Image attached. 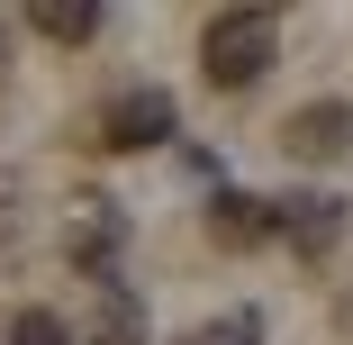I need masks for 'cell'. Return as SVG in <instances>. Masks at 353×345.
Instances as JSON below:
<instances>
[{
  "instance_id": "277c9868",
  "label": "cell",
  "mask_w": 353,
  "mask_h": 345,
  "mask_svg": "<svg viewBox=\"0 0 353 345\" xmlns=\"http://www.w3.org/2000/svg\"><path fill=\"white\" fill-rule=\"evenodd\" d=\"M272 209H281V236L299 254H326L344 236V200H326V191H290V200H272Z\"/></svg>"
},
{
  "instance_id": "7c38bea8",
  "label": "cell",
  "mask_w": 353,
  "mask_h": 345,
  "mask_svg": "<svg viewBox=\"0 0 353 345\" xmlns=\"http://www.w3.org/2000/svg\"><path fill=\"white\" fill-rule=\"evenodd\" d=\"M0 55H10V19H0Z\"/></svg>"
},
{
  "instance_id": "8992f818",
  "label": "cell",
  "mask_w": 353,
  "mask_h": 345,
  "mask_svg": "<svg viewBox=\"0 0 353 345\" xmlns=\"http://www.w3.org/2000/svg\"><path fill=\"white\" fill-rule=\"evenodd\" d=\"M136 336H145V309L127 300L118 272H100L91 282V345H136Z\"/></svg>"
},
{
  "instance_id": "8fae6325",
  "label": "cell",
  "mask_w": 353,
  "mask_h": 345,
  "mask_svg": "<svg viewBox=\"0 0 353 345\" xmlns=\"http://www.w3.org/2000/svg\"><path fill=\"white\" fill-rule=\"evenodd\" d=\"M0 236H10V182H0Z\"/></svg>"
},
{
  "instance_id": "5b68a950",
  "label": "cell",
  "mask_w": 353,
  "mask_h": 345,
  "mask_svg": "<svg viewBox=\"0 0 353 345\" xmlns=\"http://www.w3.org/2000/svg\"><path fill=\"white\" fill-rule=\"evenodd\" d=\"M208 236L245 254V245L281 236V209H272V200H254V191H218V200H208Z\"/></svg>"
},
{
  "instance_id": "9c48e42d",
  "label": "cell",
  "mask_w": 353,
  "mask_h": 345,
  "mask_svg": "<svg viewBox=\"0 0 353 345\" xmlns=\"http://www.w3.org/2000/svg\"><path fill=\"white\" fill-rule=\"evenodd\" d=\"M190 345H263V309H227V318H208Z\"/></svg>"
},
{
  "instance_id": "7a4b0ae2",
  "label": "cell",
  "mask_w": 353,
  "mask_h": 345,
  "mask_svg": "<svg viewBox=\"0 0 353 345\" xmlns=\"http://www.w3.org/2000/svg\"><path fill=\"white\" fill-rule=\"evenodd\" d=\"M172 127H181L172 91H118V100H109V118H100V136H109L118 155H136V146H163Z\"/></svg>"
},
{
  "instance_id": "52a82bcc",
  "label": "cell",
  "mask_w": 353,
  "mask_h": 345,
  "mask_svg": "<svg viewBox=\"0 0 353 345\" xmlns=\"http://www.w3.org/2000/svg\"><path fill=\"white\" fill-rule=\"evenodd\" d=\"M100 19H109L100 0H37V10H28V28H37L46 46H91Z\"/></svg>"
},
{
  "instance_id": "30bf717a",
  "label": "cell",
  "mask_w": 353,
  "mask_h": 345,
  "mask_svg": "<svg viewBox=\"0 0 353 345\" xmlns=\"http://www.w3.org/2000/svg\"><path fill=\"white\" fill-rule=\"evenodd\" d=\"M10 345H73V327H63L54 309H19L10 318Z\"/></svg>"
},
{
  "instance_id": "ba28073f",
  "label": "cell",
  "mask_w": 353,
  "mask_h": 345,
  "mask_svg": "<svg viewBox=\"0 0 353 345\" xmlns=\"http://www.w3.org/2000/svg\"><path fill=\"white\" fill-rule=\"evenodd\" d=\"M63 254H73V263L91 272V282L109 272V254H118V209H109V200H91V209L73 218V236H63Z\"/></svg>"
},
{
  "instance_id": "3957f363",
  "label": "cell",
  "mask_w": 353,
  "mask_h": 345,
  "mask_svg": "<svg viewBox=\"0 0 353 345\" xmlns=\"http://www.w3.org/2000/svg\"><path fill=\"white\" fill-rule=\"evenodd\" d=\"M281 146H290L299 164H335V155L353 146V109H344V100H308V109H290Z\"/></svg>"
},
{
  "instance_id": "6da1fadb",
  "label": "cell",
  "mask_w": 353,
  "mask_h": 345,
  "mask_svg": "<svg viewBox=\"0 0 353 345\" xmlns=\"http://www.w3.org/2000/svg\"><path fill=\"white\" fill-rule=\"evenodd\" d=\"M281 64V10H218L199 28V73L208 91H254Z\"/></svg>"
}]
</instances>
